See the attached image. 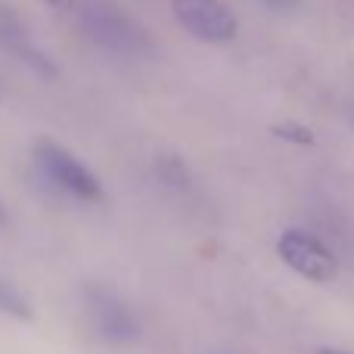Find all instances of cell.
I'll use <instances>...</instances> for the list:
<instances>
[{
    "instance_id": "cell-1",
    "label": "cell",
    "mask_w": 354,
    "mask_h": 354,
    "mask_svg": "<svg viewBox=\"0 0 354 354\" xmlns=\"http://www.w3.org/2000/svg\"><path fill=\"white\" fill-rule=\"evenodd\" d=\"M78 19L84 35L115 56H147L153 50L147 31L112 0H81Z\"/></svg>"
},
{
    "instance_id": "cell-2",
    "label": "cell",
    "mask_w": 354,
    "mask_h": 354,
    "mask_svg": "<svg viewBox=\"0 0 354 354\" xmlns=\"http://www.w3.org/2000/svg\"><path fill=\"white\" fill-rule=\"evenodd\" d=\"M31 156H35L37 171L47 177L56 189H62L66 196L81 199V202L103 199V183H100V177L93 174L78 156H72L68 149H62L59 143L41 140Z\"/></svg>"
},
{
    "instance_id": "cell-3",
    "label": "cell",
    "mask_w": 354,
    "mask_h": 354,
    "mask_svg": "<svg viewBox=\"0 0 354 354\" xmlns=\"http://www.w3.org/2000/svg\"><path fill=\"white\" fill-rule=\"evenodd\" d=\"M84 314L91 330L109 345H131L140 336V320L134 308L106 286L84 289Z\"/></svg>"
},
{
    "instance_id": "cell-4",
    "label": "cell",
    "mask_w": 354,
    "mask_h": 354,
    "mask_svg": "<svg viewBox=\"0 0 354 354\" xmlns=\"http://www.w3.org/2000/svg\"><path fill=\"white\" fill-rule=\"evenodd\" d=\"M171 12L183 31L205 44H230L239 25L221 0H171Z\"/></svg>"
},
{
    "instance_id": "cell-5",
    "label": "cell",
    "mask_w": 354,
    "mask_h": 354,
    "mask_svg": "<svg viewBox=\"0 0 354 354\" xmlns=\"http://www.w3.org/2000/svg\"><path fill=\"white\" fill-rule=\"evenodd\" d=\"M277 255L289 264L299 277L311 283H330L339 274V261L317 236L305 230H286L277 239Z\"/></svg>"
},
{
    "instance_id": "cell-6",
    "label": "cell",
    "mask_w": 354,
    "mask_h": 354,
    "mask_svg": "<svg viewBox=\"0 0 354 354\" xmlns=\"http://www.w3.org/2000/svg\"><path fill=\"white\" fill-rule=\"evenodd\" d=\"M0 47H6L12 56H19L22 62L35 66L37 72H50V62L44 59V53L35 47V41L28 37L22 19H19L10 6H0Z\"/></svg>"
},
{
    "instance_id": "cell-7",
    "label": "cell",
    "mask_w": 354,
    "mask_h": 354,
    "mask_svg": "<svg viewBox=\"0 0 354 354\" xmlns=\"http://www.w3.org/2000/svg\"><path fill=\"white\" fill-rule=\"evenodd\" d=\"M0 314L3 317H12V320H31L35 317V308L31 301L25 299V292L10 283L6 277H0Z\"/></svg>"
},
{
    "instance_id": "cell-8",
    "label": "cell",
    "mask_w": 354,
    "mask_h": 354,
    "mask_svg": "<svg viewBox=\"0 0 354 354\" xmlns=\"http://www.w3.org/2000/svg\"><path fill=\"white\" fill-rule=\"evenodd\" d=\"M264 3H268L270 10L286 12V10H292V6H299V0H264Z\"/></svg>"
},
{
    "instance_id": "cell-9",
    "label": "cell",
    "mask_w": 354,
    "mask_h": 354,
    "mask_svg": "<svg viewBox=\"0 0 354 354\" xmlns=\"http://www.w3.org/2000/svg\"><path fill=\"white\" fill-rule=\"evenodd\" d=\"M47 3L59 6V10H68V6H75V3H78V0H47Z\"/></svg>"
},
{
    "instance_id": "cell-10",
    "label": "cell",
    "mask_w": 354,
    "mask_h": 354,
    "mask_svg": "<svg viewBox=\"0 0 354 354\" xmlns=\"http://www.w3.org/2000/svg\"><path fill=\"white\" fill-rule=\"evenodd\" d=\"M320 354H351V351H339V348H320Z\"/></svg>"
},
{
    "instance_id": "cell-11",
    "label": "cell",
    "mask_w": 354,
    "mask_h": 354,
    "mask_svg": "<svg viewBox=\"0 0 354 354\" xmlns=\"http://www.w3.org/2000/svg\"><path fill=\"white\" fill-rule=\"evenodd\" d=\"M6 221V208H3V202H0V224Z\"/></svg>"
}]
</instances>
